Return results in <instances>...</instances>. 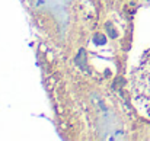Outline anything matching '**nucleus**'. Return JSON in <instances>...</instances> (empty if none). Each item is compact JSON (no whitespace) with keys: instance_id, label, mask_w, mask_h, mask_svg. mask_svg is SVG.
<instances>
[{"instance_id":"1","label":"nucleus","mask_w":150,"mask_h":141,"mask_svg":"<svg viewBox=\"0 0 150 141\" xmlns=\"http://www.w3.org/2000/svg\"><path fill=\"white\" fill-rule=\"evenodd\" d=\"M133 86L136 102L150 115V51H147L140 67L134 73Z\"/></svg>"},{"instance_id":"2","label":"nucleus","mask_w":150,"mask_h":141,"mask_svg":"<svg viewBox=\"0 0 150 141\" xmlns=\"http://www.w3.org/2000/svg\"><path fill=\"white\" fill-rule=\"evenodd\" d=\"M29 1H31V4H32L35 9H40V10L44 9L45 4L48 3V0H29Z\"/></svg>"},{"instance_id":"3","label":"nucleus","mask_w":150,"mask_h":141,"mask_svg":"<svg viewBox=\"0 0 150 141\" xmlns=\"http://www.w3.org/2000/svg\"><path fill=\"white\" fill-rule=\"evenodd\" d=\"M106 31H108V35H109L111 38H117V37H118V32L115 31V28L112 26V23H111V22H108V23H106Z\"/></svg>"},{"instance_id":"4","label":"nucleus","mask_w":150,"mask_h":141,"mask_svg":"<svg viewBox=\"0 0 150 141\" xmlns=\"http://www.w3.org/2000/svg\"><path fill=\"white\" fill-rule=\"evenodd\" d=\"M93 39H95L93 42H95L96 45H103V44L106 42V38H105V35H102V34H96Z\"/></svg>"},{"instance_id":"5","label":"nucleus","mask_w":150,"mask_h":141,"mask_svg":"<svg viewBox=\"0 0 150 141\" xmlns=\"http://www.w3.org/2000/svg\"><path fill=\"white\" fill-rule=\"evenodd\" d=\"M147 1H150V0H147Z\"/></svg>"}]
</instances>
